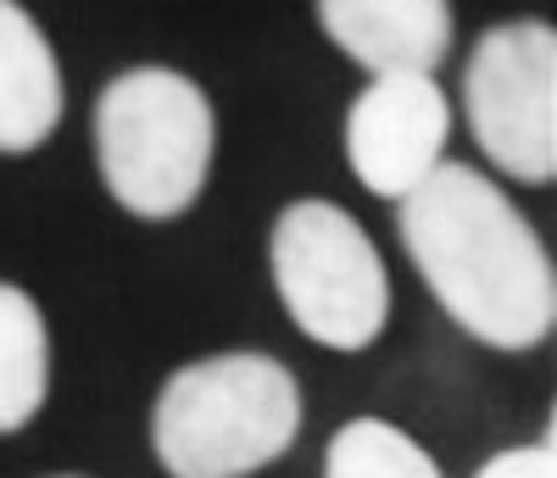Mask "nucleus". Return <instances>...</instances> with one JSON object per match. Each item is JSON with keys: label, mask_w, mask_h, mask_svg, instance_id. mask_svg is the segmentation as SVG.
I'll return each instance as SVG.
<instances>
[{"label": "nucleus", "mask_w": 557, "mask_h": 478, "mask_svg": "<svg viewBox=\"0 0 557 478\" xmlns=\"http://www.w3.org/2000/svg\"><path fill=\"white\" fill-rule=\"evenodd\" d=\"M218 112L178 67H123L96 95V167L107 196L139 223L184 217L212 178Z\"/></svg>", "instance_id": "nucleus-3"}, {"label": "nucleus", "mask_w": 557, "mask_h": 478, "mask_svg": "<svg viewBox=\"0 0 557 478\" xmlns=\"http://www.w3.org/2000/svg\"><path fill=\"white\" fill-rule=\"evenodd\" d=\"M51 395V328L23 284L0 278V435L28 428Z\"/></svg>", "instance_id": "nucleus-9"}, {"label": "nucleus", "mask_w": 557, "mask_h": 478, "mask_svg": "<svg viewBox=\"0 0 557 478\" xmlns=\"http://www.w3.org/2000/svg\"><path fill=\"white\" fill-rule=\"evenodd\" d=\"M462 117L480 156L519 178H557V34L541 17L491 23L462 73Z\"/></svg>", "instance_id": "nucleus-5"}, {"label": "nucleus", "mask_w": 557, "mask_h": 478, "mask_svg": "<svg viewBox=\"0 0 557 478\" xmlns=\"http://www.w3.org/2000/svg\"><path fill=\"white\" fill-rule=\"evenodd\" d=\"M307 423L296 373L268 351H218L162 378L151 451L168 478H257Z\"/></svg>", "instance_id": "nucleus-2"}, {"label": "nucleus", "mask_w": 557, "mask_h": 478, "mask_svg": "<svg viewBox=\"0 0 557 478\" xmlns=\"http://www.w3.org/2000/svg\"><path fill=\"white\" fill-rule=\"evenodd\" d=\"M62 123V67L23 0H0V156H28Z\"/></svg>", "instance_id": "nucleus-8"}, {"label": "nucleus", "mask_w": 557, "mask_h": 478, "mask_svg": "<svg viewBox=\"0 0 557 478\" xmlns=\"http://www.w3.org/2000/svg\"><path fill=\"white\" fill-rule=\"evenodd\" d=\"M474 478H557V445H552V435H541L535 445L496 451L491 462H480Z\"/></svg>", "instance_id": "nucleus-11"}, {"label": "nucleus", "mask_w": 557, "mask_h": 478, "mask_svg": "<svg viewBox=\"0 0 557 478\" xmlns=\"http://www.w3.org/2000/svg\"><path fill=\"white\" fill-rule=\"evenodd\" d=\"M323 478H446L441 462L391 417H351L323 451Z\"/></svg>", "instance_id": "nucleus-10"}, {"label": "nucleus", "mask_w": 557, "mask_h": 478, "mask_svg": "<svg viewBox=\"0 0 557 478\" xmlns=\"http://www.w3.org/2000/svg\"><path fill=\"white\" fill-rule=\"evenodd\" d=\"M268 273L285 317L323 351H368L391 328V273L368 228L323 196L278 206Z\"/></svg>", "instance_id": "nucleus-4"}, {"label": "nucleus", "mask_w": 557, "mask_h": 478, "mask_svg": "<svg viewBox=\"0 0 557 478\" xmlns=\"http://www.w3.org/2000/svg\"><path fill=\"white\" fill-rule=\"evenodd\" d=\"M51 478H84V473H51Z\"/></svg>", "instance_id": "nucleus-12"}, {"label": "nucleus", "mask_w": 557, "mask_h": 478, "mask_svg": "<svg viewBox=\"0 0 557 478\" xmlns=\"http://www.w3.org/2000/svg\"><path fill=\"white\" fill-rule=\"evenodd\" d=\"M451 139V101L435 73H385L346 106V162L357 184L380 201H407Z\"/></svg>", "instance_id": "nucleus-6"}, {"label": "nucleus", "mask_w": 557, "mask_h": 478, "mask_svg": "<svg viewBox=\"0 0 557 478\" xmlns=\"http://www.w3.org/2000/svg\"><path fill=\"white\" fill-rule=\"evenodd\" d=\"M396 234L441 312L491 351H535L557 323V267L530 217L469 162H441L407 201Z\"/></svg>", "instance_id": "nucleus-1"}, {"label": "nucleus", "mask_w": 557, "mask_h": 478, "mask_svg": "<svg viewBox=\"0 0 557 478\" xmlns=\"http://www.w3.org/2000/svg\"><path fill=\"white\" fill-rule=\"evenodd\" d=\"M318 28L362 73H435L451 56V0H312Z\"/></svg>", "instance_id": "nucleus-7"}]
</instances>
